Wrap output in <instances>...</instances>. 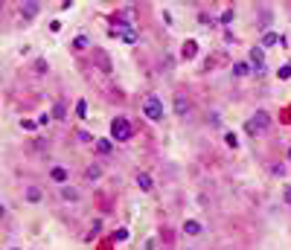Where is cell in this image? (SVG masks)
Segmentation results:
<instances>
[{
	"label": "cell",
	"mask_w": 291,
	"mask_h": 250,
	"mask_svg": "<svg viewBox=\"0 0 291 250\" xmlns=\"http://www.w3.org/2000/svg\"><path fill=\"white\" fill-rule=\"evenodd\" d=\"M143 116L149 119V122H163V116H166V108H163V99L160 96H146L143 99Z\"/></svg>",
	"instance_id": "1"
},
{
	"label": "cell",
	"mask_w": 291,
	"mask_h": 250,
	"mask_svg": "<svg viewBox=\"0 0 291 250\" xmlns=\"http://www.w3.org/2000/svg\"><path fill=\"white\" fill-rule=\"evenodd\" d=\"M131 137H134L131 119H128V116H117V119L111 122V140H114V143H128Z\"/></svg>",
	"instance_id": "2"
},
{
	"label": "cell",
	"mask_w": 291,
	"mask_h": 250,
	"mask_svg": "<svg viewBox=\"0 0 291 250\" xmlns=\"http://www.w3.org/2000/svg\"><path fill=\"white\" fill-rule=\"evenodd\" d=\"M245 128H247V134H251V137L265 134V131L271 128V114H268V111H256V114L251 116V119H247Z\"/></svg>",
	"instance_id": "3"
},
{
	"label": "cell",
	"mask_w": 291,
	"mask_h": 250,
	"mask_svg": "<svg viewBox=\"0 0 291 250\" xmlns=\"http://www.w3.org/2000/svg\"><path fill=\"white\" fill-rule=\"evenodd\" d=\"M114 35H119L126 44H137V29L131 27V24H126V20H117V29H114Z\"/></svg>",
	"instance_id": "4"
},
{
	"label": "cell",
	"mask_w": 291,
	"mask_h": 250,
	"mask_svg": "<svg viewBox=\"0 0 291 250\" xmlns=\"http://www.w3.org/2000/svg\"><path fill=\"white\" fill-rule=\"evenodd\" d=\"M172 111H175V116H178V119H186V116H190V111H192L190 99L183 96V93H178V96L172 99Z\"/></svg>",
	"instance_id": "5"
},
{
	"label": "cell",
	"mask_w": 291,
	"mask_h": 250,
	"mask_svg": "<svg viewBox=\"0 0 291 250\" xmlns=\"http://www.w3.org/2000/svg\"><path fill=\"white\" fill-rule=\"evenodd\" d=\"M247 61H251L254 73H262L265 70V53H262V47H254V50L247 53Z\"/></svg>",
	"instance_id": "6"
},
{
	"label": "cell",
	"mask_w": 291,
	"mask_h": 250,
	"mask_svg": "<svg viewBox=\"0 0 291 250\" xmlns=\"http://www.w3.org/2000/svg\"><path fill=\"white\" fill-rule=\"evenodd\" d=\"M24 201H27V204H41V201H44V192H41V186L29 183V186L24 189Z\"/></svg>",
	"instance_id": "7"
},
{
	"label": "cell",
	"mask_w": 291,
	"mask_h": 250,
	"mask_svg": "<svg viewBox=\"0 0 291 250\" xmlns=\"http://www.w3.org/2000/svg\"><path fill=\"white\" fill-rule=\"evenodd\" d=\"M38 12H41V3H38V0H29V3H24V6H20V18H24V20H32V18H38Z\"/></svg>",
	"instance_id": "8"
},
{
	"label": "cell",
	"mask_w": 291,
	"mask_h": 250,
	"mask_svg": "<svg viewBox=\"0 0 291 250\" xmlns=\"http://www.w3.org/2000/svg\"><path fill=\"white\" fill-rule=\"evenodd\" d=\"M50 178H53L58 186H64V183L70 180V169H67V166H53V169H50Z\"/></svg>",
	"instance_id": "9"
},
{
	"label": "cell",
	"mask_w": 291,
	"mask_h": 250,
	"mask_svg": "<svg viewBox=\"0 0 291 250\" xmlns=\"http://www.w3.org/2000/svg\"><path fill=\"white\" fill-rule=\"evenodd\" d=\"M181 230H183V236H201V233H204V224L195 221V218H186Z\"/></svg>",
	"instance_id": "10"
},
{
	"label": "cell",
	"mask_w": 291,
	"mask_h": 250,
	"mask_svg": "<svg viewBox=\"0 0 291 250\" xmlns=\"http://www.w3.org/2000/svg\"><path fill=\"white\" fill-rule=\"evenodd\" d=\"M58 198H61V201H70V204H76L82 195H79V189H73L70 183H64V186L58 189Z\"/></svg>",
	"instance_id": "11"
},
{
	"label": "cell",
	"mask_w": 291,
	"mask_h": 250,
	"mask_svg": "<svg viewBox=\"0 0 291 250\" xmlns=\"http://www.w3.org/2000/svg\"><path fill=\"white\" fill-rule=\"evenodd\" d=\"M137 186L143 189V192H152V189H155V180H152V175H149V172H137Z\"/></svg>",
	"instance_id": "12"
},
{
	"label": "cell",
	"mask_w": 291,
	"mask_h": 250,
	"mask_svg": "<svg viewBox=\"0 0 291 250\" xmlns=\"http://www.w3.org/2000/svg\"><path fill=\"white\" fill-rule=\"evenodd\" d=\"M251 73H254L251 61H236L233 64V76H236V79H245V76H251Z\"/></svg>",
	"instance_id": "13"
},
{
	"label": "cell",
	"mask_w": 291,
	"mask_h": 250,
	"mask_svg": "<svg viewBox=\"0 0 291 250\" xmlns=\"http://www.w3.org/2000/svg\"><path fill=\"white\" fill-rule=\"evenodd\" d=\"M99 178H102V166H99V163H91V166L85 169V180H91V183H96Z\"/></svg>",
	"instance_id": "14"
},
{
	"label": "cell",
	"mask_w": 291,
	"mask_h": 250,
	"mask_svg": "<svg viewBox=\"0 0 291 250\" xmlns=\"http://www.w3.org/2000/svg\"><path fill=\"white\" fill-rule=\"evenodd\" d=\"M96 152H99V154H111V152H114V140H111V137L96 140Z\"/></svg>",
	"instance_id": "15"
},
{
	"label": "cell",
	"mask_w": 291,
	"mask_h": 250,
	"mask_svg": "<svg viewBox=\"0 0 291 250\" xmlns=\"http://www.w3.org/2000/svg\"><path fill=\"white\" fill-rule=\"evenodd\" d=\"M32 70H35V76H44V73H50V61H47V58H35Z\"/></svg>",
	"instance_id": "16"
},
{
	"label": "cell",
	"mask_w": 291,
	"mask_h": 250,
	"mask_svg": "<svg viewBox=\"0 0 291 250\" xmlns=\"http://www.w3.org/2000/svg\"><path fill=\"white\" fill-rule=\"evenodd\" d=\"M50 114H53V119H67V105H64V102H55Z\"/></svg>",
	"instance_id": "17"
},
{
	"label": "cell",
	"mask_w": 291,
	"mask_h": 250,
	"mask_svg": "<svg viewBox=\"0 0 291 250\" xmlns=\"http://www.w3.org/2000/svg\"><path fill=\"white\" fill-rule=\"evenodd\" d=\"M181 53H183V58H195V53H198V44H195V41H186Z\"/></svg>",
	"instance_id": "18"
},
{
	"label": "cell",
	"mask_w": 291,
	"mask_h": 250,
	"mask_svg": "<svg viewBox=\"0 0 291 250\" xmlns=\"http://www.w3.org/2000/svg\"><path fill=\"white\" fill-rule=\"evenodd\" d=\"M224 145H227V149H233V152H236V149H239V137L233 134V131H227V134H224Z\"/></svg>",
	"instance_id": "19"
},
{
	"label": "cell",
	"mask_w": 291,
	"mask_h": 250,
	"mask_svg": "<svg viewBox=\"0 0 291 250\" xmlns=\"http://www.w3.org/2000/svg\"><path fill=\"white\" fill-rule=\"evenodd\" d=\"M88 47H91V38L88 35H79L76 41H73V50H88Z\"/></svg>",
	"instance_id": "20"
},
{
	"label": "cell",
	"mask_w": 291,
	"mask_h": 250,
	"mask_svg": "<svg viewBox=\"0 0 291 250\" xmlns=\"http://www.w3.org/2000/svg\"><path fill=\"white\" fill-rule=\"evenodd\" d=\"M76 140H79V143H82V145H96V140H93V137L91 134H88V131H76Z\"/></svg>",
	"instance_id": "21"
},
{
	"label": "cell",
	"mask_w": 291,
	"mask_h": 250,
	"mask_svg": "<svg viewBox=\"0 0 291 250\" xmlns=\"http://www.w3.org/2000/svg\"><path fill=\"white\" fill-rule=\"evenodd\" d=\"M262 44H265V47H274V44H280V35H274V32H265Z\"/></svg>",
	"instance_id": "22"
},
{
	"label": "cell",
	"mask_w": 291,
	"mask_h": 250,
	"mask_svg": "<svg viewBox=\"0 0 291 250\" xmlns=\"http://www.w3.org/2000/svg\"><path fill=\"white\" fill-rule=\"evenodd\" d=\"M96 233H102V221H99V218H96V221L91 224V230H88V239H93Z\"/></svg>",
	"instance_id": "23"
},
{
	"label": "cell",
	"mask_w": 291,
	"mask_h": 250,
	"mask_svg": "<svg viewBox=\"0 0 291 250\" xmlns=\"http://www.w3.org/2000/svg\"><path fill=\"white\" fill-rule=\"evenodd\" d=\"M128 236H131V233H128L126 227H119V230L114 233V239H117V241H128Z\"/></svg>",
	"instance_id": "24"
},
{
	"label": "cell",
	"mask_w": 291,
	"mask_h": 250,
	"mask_svg": "<svg viewBox=\"0 0 291 250\" xmlns=\"http://www.w3.org/2000/svg\"><path fill=\"white\" fill-rule=\"evenodd\" d=\"M233 18H236V12H233V9H224V12H221V24H230Z\"/></svg>",
	"instance_id": "25"
},
{
	"label": "cell",
	"mask_w": 291,
	"mask_h": 250,
	"mask_svg": "<svg viewBox=\"0 0 291 250\" xmlns=\"http://www.w3.org/2000/svg\"><path fill=\"white\" fill-rule=\"evenodd\" d=\"M271 172H274V175H280V178H282V175H285V172H288V169H285L282 163H271Z\"/></svg>",
	"instance_id": "26"
},
{
	"label": "cell",
	"mask_w": 291,
	"mask_h": 250,
	"mask_svg": "<svg viewBox=\"0 0 291 250\" xmlns=\"http://www.w3.org/2000/svg\"><path fill=\"white\" fill-rule=\"evenodd\" d=\"M277 76H280V79H291V64H285V67H280V70H277Z\"/></svg>",
	"instance_id": "27"
},
{
	"label": "cell",
	"mask_w": 291,
	"mask_h": 250,
	"mask_svg": "<svg viewBox=\"0 0 291 250\" xmlns=\"http://www.w3.org/2000/svg\"><path fill=\"white\" fill-rule=\"evenodd\" d=\"M282 201H285V206H291V183L282 189Z\"/></svg>",
	"instance_id": "28"
},
{
	"label": "cell",
	"mask_w": 291,
	"mask_h": 250,
	"mask_svg": "<svg viewBox=\"0 0 291 250\" xmlns=\"http://www.w3.org/2000/svg\"><path fill=\"white\" fill-rule=\"evenodd\" d=\"M76 114L85 116V114H88V105H85V102H79V105H76Z\"/></svg>",
	"instance_id": "29"
},
{
	"label": "cell",
	"mask_w": 291,
	"mask_h": 250,
	"mask_svg": "<svg viewBox=\"0 0 291 250\" xmlns=\"http://www.w3.org/2000/svg\"><path fill=\"white\" fill-rule=\"evenodd\" d=\"M50 119H53V114H41V116H38V125H47Z\"/></svg>",
	"instance_id": "30"
},
{
	"label": "cell",
	"mask_w": 291,
	"mask_h": 250,
	"mask_svg": "<svg viewBox=\"0 0 291 250\" xmlns=\"http://www.w3.org/2000/svg\"><path fill=\"white\" fill-rule=\"evenodd\" d=\"M288 163H291V145H288Z\"/></svg>",
	"instance_id": "31"
},
{
	"label": "cell",
	"mask_w": 291,
	"mask_h": 250,
	"mask_svg": "<svg viewBox=\"0 0 291 250\" xmlns=\"http://www.w3.org/2000/svg\"><path fill=\"white\" fill-rule=\"evenodd\" d=\"M9 250H20V247H9Z\"/></svg>",
	"instance_id": "32"
}]
</instances>
